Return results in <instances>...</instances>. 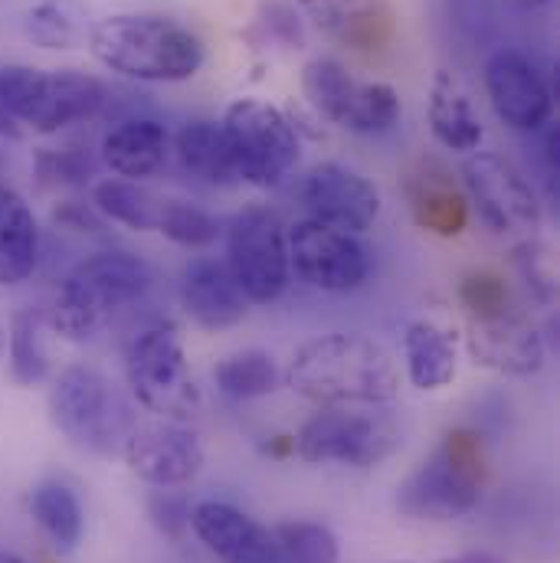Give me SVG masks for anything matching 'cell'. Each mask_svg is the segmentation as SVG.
<instances>
[{"instance_id": "1", "label": "cell", "mask_w": 560, "mask_h": 563, "mask_svg": "<svg viewBox=\"0 0 560 563\" xmlns=\"http://www.w3.org/2000/svg\"><path fill=\"white\" fill-rule=\"evenodd\" d=\"M282 384L318 407H387L400 394V371L374 338L331 331L292 351Z\"/></svg>"}, {"instance_id": "2", "label": "cell", "mask_w": 560, "mask_h": 563, "mask_svg": "<svg viewBox=\"0 0 560 563\" xmlns=\"http://www.w3.org/2000/svg\"><path fill=\"white\" fill-rule=\"evenodd\" d=\"M89 53L109 73L135 82H187L200 73L204 40L157 13H112L89 26Z\"/></svg>"}, {"instance_id": "3", "label": "cell", "mask_w": 560, "mask_h": 563, "mask_svg": "<svg viewBox=\"0 0 560 563\" xmlns=\"http://www.w3.org/2000/svg\"><path fill=\"white\" fill-rule=\"evenodd\" d=\"M154 282L151 266L129 250H106L79 260L53 291L46 324L63 341L83 344L102 334Z\"/></svg>"}, {"instance_id": "4", "label": "cell", "mask_w": 560, "mask_h": 563, "mask_svg": "<svg viewBox=\"0 0 560 563\" xmlns=\"http://www.w3.org/2000/svg\"><path fill=\"white\" fill-rule=\"evenodd\" d=\"M109 102L106 82L79 69H36L23 63L0 66V106L36 135H56L96 119Z\"/></svg>"}, {"instance_id": "5", "label": "cell", "mask_w": 560, "mask_h": 563, "mask_svg": "<svg viewBox=\"0 0 560 563\" xmlns=\"http://www.w3.org/2000/svg\"><path fill=\"white\" fill-rule=\"evenodd\" d=\"M125 384L132 400L157 420L190 422L204 404L184 338L171 321H151L129 334Z\"/></svg>"}, {"instance_id": "6", "label": "cell", "mask_w": 560, "mask_h": 563, "mask_svg": "<svg viewBox=\"0 0 560 563\" xmlns=\"http://www.w3.org/2000/svg\"><path fill=\"white\" fill-rule=\"evenodd\" d=\"M50 413L56 429L92 455H119L132 426V400L96 367L69 364L50 390Z\"/></svg>"}, {"instance_id": "7", "label": "cell", "mask_w": 560, "mask_h": 563, "mask_svg": "<svg viewBox=\"0 0 560 563\" xmlns=\"http://www.w3.org/2000/svg\"><path fill=\"white\" fill-rule=\"evenodd\" d=\"M482 501V445L475 432L455 429L400 485L397 508L417 521H455Z\"/></svg>"}, {"instance_id": "8", "label": "cell", "mask_w": 560, "mask_h": 563, "mask_svg": "<svg viewBox=\"0 0 560 563\" xmlns=\"http://www.w3.org/2000/svg\"><path fill=\"white\" fill-rule=\"evenodd\" d=\"M292 449L308 465L377 468L400 449V422L384 407H318L295 432Z\"/></svg>"}, {"instance_id": "9", "label": "cell", "mask_w": 560, "mask_h": 563, "mask_svg": "<svg viewBox=\"0 0 560 563\" xmlns=\"http://www.w3.org/2000/svg\"><path fill=\"white\" fill-rule=\"evenodd\" d=\"M223 135L230 141L240 184L273 190L288 180L301 157L298 125L263 99H237L223 112Z\"/></svg>"}, {"instance_id": "10", "label": "cell", "mask_w": 560, "mask_h": 563, "mask_svg": "<svg viewBox=\"0 0 560 563\" xmlns=\"http://www.w3.org/2000/svg\"><path fill=\"white\" fill-rule=\"evenodd\" d=\"M301 92L321 119L354 135H387L404 119V102L394 86L364 82L331 56L305 63Z\"/></svg>"}, {"instance_id": "11", "label": "cell", "mask_w": 560, "mask_h": 563, "mask_svg": "<svg viewBox=\"0 0 560 563\" xmlns=\"http://www.w3.org/2000/svg\"><path fill=\"white\" fill-rule=\"evenodd\" d=\"M462 194L495 236L531 240L545 210L531 180L495 151H472L462 164Z\"/></svg>"}, {"instance_id": "12", "label": "cell", "mask_w": 560, "mask_h": 563, "mask_svg": "<svg viewBox=\"0 0 560 563\" xmlns=\"http://www.w3.org/2000/svg\"><path fill=\"white\" fill-rule=\"evenodd\" d=\"M250 305H276L292 285L285 223L276 210L243 207L227 227V263Z\"/></svg>"}, {"instance_id": "13", "label": "cell", "mask_w": 560, "mask_h": 563, "mask_svg": "<svg viewBox=\"0 0 560 563\" xmlns=\"http://www.w3.org/2000/svg\"><path fill=\"white\" fill-rule=\"evenodd\" d=\"M285 243L292 273L315 291L351 295L371 279V253L354 233L301 217L285 227Z\"/></svg>"}, {"instance_id": "14", "label": "cell", "mask_w": 560, "mask_h": 563, "mask_svg": "<svg viewBox=\"0 0 560 563\" xmlns=\"http://www.w3.org/2000/svg\"><path fill=\"white\" fill-rule=\"evenodd\" d=\"M465 351L472 364L502 377H535L545 367L548 344L541 328L531 321L515 298L465 314Z\"/></svg>"}, {"instance_id": "15", "label": "cell", "mask_w": 560, "mask_h": 563, "mask_svg": "<svg viewBox=\"0 0 560 563\" xmlns=\"http://www.w3.org/2000/svg\"><path fill=\"white\" fill-rule=\"evenodd\" d=\"M298 203L305 207L308 220H318L325 227L364 236L374 230L384 210V197L371 177H364L354 167L325 161L301 174L298 180Z\"/></svg>"}, {"instance_id": "16", "label": "cell", "mask_w": 560, "mask_h": 563, "mask_svg": "<svg viewBox=\"0 0 560 563\" xmlns=\"http://www.w3.org/2000/svg\"><path fill=\"white\" fill-rule=\"evenodd\" d=\"M485 92L492 112L512 132L531 135L548 129L554 119V89L548 76L515 46H502L485 59Z\"/></svg>"}, {"instance_id": "17", "label": "cell", "mask_w": 560, "mask_h": 563, "mask_svg": "<svg viewBox=\"0 0 560 563\" xmlns=\"http://www.w3.org/2000/svg\"><path fill=\"white\" fill-rule=\"evenodd\" d=\"M122 455L144 485L184 488L204 468V442L187 422L147 420L135 422Z\"/></svg>"}, {"instance_id": "18", "label": "cell", "mask_w": 560, "mask_h": 563, "mask_svg": "<svg viewBox=\"0 0 560 563\" xmlns=\"http://www.w3.org/2000/svg\"><path fill=\"white\" fill-rule=\"evenodd\" d=\"M190 531L223 563H282L276 534L227 501H200L190 508Z\"/></svg>"}, {"instance_id": "19", "label": "cell", "mask_w": 560, "mask_h": 563, "mask_svg": "<svg viewBox=\"0 0 560 563\" xmlns=\"http://www.w3.org/2000/svg\"><path fill=\"white\" fill-rule=\"evenodd\" d=\"M180 308L204 331H230L246 321L250 301L217 260H190L180 273Z\"/></svg>"}, {"instance_id": "20", "label": "cell", "mask_w": 560, "mask_h": 563, "mask_svg": "<svg viewBox=\"0 0 560 563\" xmlns=\"http://www.w3.org/2000/svg\"><path fill=\"white\" fill-rule=\"evenodd\" d=\"M426 122H429L436 144L452 154H472L485 141V125H482L465 86L449 69H436V76L429 82Z\"/></svg>"}, {"instance_id": "21", "label": "cell", "mask_w": 560, "mask_h": 563, "mask_svg": "<svg viewBox=\"0 0 560 563\" xmlns=\"http://www.w3.org/2000/svg\"><path fill=\"white\" fill-rule=\"evenodd\" d=\"M404 367L407 380L422 394L449 387L459 371V334L432 318L410 321L404 328Z\"/></svg>"}, {"instance_id": "22", "label": "cell", "mask_w": 560, "mask_h": 563, "mask_svg": "<svg viewBox=\"0 0 560 563\" xmlns=\"http://www.w3.org/2000/svg\"><path fill=\"white\" fill-rule=\"evenodd\" d=\"M43 253L40 220L23 194L0 180V285H23L36 273Z\"/></svg>"}, {"instance_id": "23", "label": "cell", "mask_w": 560, "mask_h": 563, "mask_svg": "<svg viewBox=\"0 0 560 563\" xmlns=\"http://www.w3.org/2000/svg\"><path fill=\"white\" fill-rule=\"evenodd\" d=\"M171 157V132L154 119L119 122L102 139V164L122 180H147Z\"/></svg>"}, {"instance_id": "24", "label": "cell", "mask_w": 560, "mask_h": 563, "mask_svg": "<svg viewBox=\"0 0 560 563\" xmlns=\"http://www.w3.org/2000/svg\"><path fill=\"white\" fill-rule=\"evenodd\" d=\"M298 3L328 36L354 49H381L391 36L387 0H298Z\"/></svg>"}, {"instance_id": "25", "label": "cell", "mask_w": 560, "mask_h": 563, "mask_svg": "<svg viewBox=\"0 0 560 563\" xmlns=\"http://www.w3.org/2000/svg\"><path fill=\"white\" fill-rule=\"evenodd\" d=\"M407 197H410V213L417 227L432 236L452 240L469 223V200L442 167H426L420 174H414L407 184Z\"/></svg>"}, {"instance_id": "26", "label": "cell", "mask_w": 560, "mask_h": 563, "mask_svg": "<svg viewBox=\"0 0 560 563\" xmlns=\"http://www.w3.org/2000/svg\"><path fill=\"white\" fill-rule=\"evenodd\" d=\"M171 151L177 154V161H180V167L187 174H194L197 180H204L210 187L240 184L230 141H227L223 129L217 122H190V125H184L171 139Z\"/></svg>"}, {"instance_id": "27", "label": "cell", "mask_w": 560, "mask_h": 563, "mask_svg": "<svg viewBox=\"0 0 560 563\" xmlns=\"http://www.w3.org/2000/svg\"><path fill=\"white\" fill-rule=\"evenodd\" d=\"M30 515L40 525V531L59 548V551H76L86 531L83 518V501L66 482H40L30 492Z\"/></svg>"}, {"instance_id": "28", "label": "cell", "mask_w": 560, "mask_h": 563, "mask_svg": "<svg viewBox=\"0 0 560 563\" xmlns=\"http://www.w3.org/2000/svg\"><path fill=\"white\" fill-rule=\"evenodd\" d=\"M213 384L223 397L246 404V400H263L276 394L282 384V371L270 351L250 347V351H237L223 357L213 367Z\"/></svg>"}, {"instance_id": "29", "label": "cell", "mask_w": 560, "mask_h": 563, "mask_svg": "<svg viewBox=\"0 0 560 563\" xmlns=\"http://www.w3.org/2000/svg\"><path fill=\"white\" fill-rule=\"evenodd\" d=\"M89 10L83 0H40L30 7L23 30L40 49H76L89 36Z\"/></svg>"}, {"instance_id": "30", "label": "cell", "mask_w": 560, "mask_h": 563, "mask_svg": "<svg viewBox=\"0 0 560 563\" xmlns=\"http://www.w3.org/2000/svg\"><path fill=\"white\" fill-rule=\"evenodd\" d=\"M106 223H119L132 233H154L157 230V210L161 200L147 194L135 180L122 177H106L92 184V200H89Z\"/></svg>"}, {"instance_id": "31", "label": "cell", "mask_w": 560, "mask_h": 563, "mask_svg": "<svg viewBox=\"0 0 560 563\" xmlns=\"http://www.w3.org/2000/svg\"><path fill=\"white\" fill-rule=\"evenodd\" d=\"M46 318L40 311H20L7 324V361L10 377L20 387H33L50 377V351L43 341Z\"/></svg>"}, {"instance_id": "32", "label": "cell", "mask_w": 560, "mask_h": 563, "mask_svg": "<svg viewBox=\"0 0 560 563\" xmlns=\"http://www.w3.org/2000/svg\"><path fill=\"white\" fill-rule=\"evenodd\" d=\"M154 233H161L164 240H171L180 250H210L223 230H220L217 217L207 213L204 207L180 200V197H171V200H161Z\"/></svg>"}, {"instance_id": "33", "label": "cell", "mask_w": 560, "mask_h": 563, "mask_svg": "<svg viewBox=\"0 0 560 563\" xmlns=\"http://www.w3.org/2000/svg\"><path fill=\"white\" fill-rule=\"evenodd\" d=\"M282 563H338V538L318 521H285L276 531Z\"/></svg>"}, {"instance_id": "34", "label": "cell", "mask_w": 560, "mask_h": 563, "mask_svg": "<svg viewBox=\"0 0 560 563\" xmlns=\"http://www.w3.org/2000/svg\"><path fill=\"white\" fill-rule=\"evenodd\" d=\"M33 174L43 187H83L96 177V161L79 147H36Z\"/></svg>"}, {"instance_id": "35", "label": "cell", "mask_w": 560, "mask_h": 563, "mask_svg": "<svg viewBox=\"0 0 560 563\" xmlns=\"http://www.w3.org/2000/svg\"><path fill=\"white\" fill-rule=\"evenodd\" d=\"M515 273H518V279L525 282V288L531 291L535 301H541V305L554 301V295H558L554 260H551V250L538 236L521 240L515 246Z\"/></svg>"}, {"instance_id": "36", "label": "cell", "mask_w": 560, "mask_h": 563, "mask_svg": "<svg viewBox=\"0 0 560 563\" xmlns=\"http://www.w3.org/2000/svg\"><path fill=\"white\" fill-rule=\"evenodd\" d=\"M147 505H151V518H154V525H157L171 541H177V538L190 528V505H187L180 495H174L171 488L154 492Z\"/></svg>"}, {"instance_id": "37", "label": "cell", "mask_w": 560, "mask_h": 563, "mask_svg": "<svg viewBox=\"0 0 560 563\" xmlns=\"http://www.w3.org/2000/svg\"><path fill=\"white\" fill-rule=\"evenodd\" d=\"M53 223L69 233H106V227H109L92 203H79V200H63L53 210Z\"/></svg>"}, {"instance_id": "38", "label": "cell", "mask_w": 560, "mask_h": 563, "mask_svg": "<svg viewBox=\"0 0 560 563\" xmlns=\"http://www.w3.org/2000/svg\"><path fill=\"white\" fill-rule=\"evenodd\" d=\"M263 13H266V20H263V23H266V30H270V33H276L282 43H288V46H295V49L305 43L301 23H298V16L292 13V7H285V3H270Z\"/></svg>"}, {"instance_id": "39", "label": "cell", "mask_w": 560, "mask_h": 563, "mask_svg": "<svg viewBox=\"0 0 560 563\" xmlns=\"http://www.w3.org/2000/svg\"><path fill=\"white\" fill-rule=\"evenodd\" d=\"M439 563H505L498 554L492 551H469V554H459V558H446Z\"/></svg>"}, {"instance_id": "40", "label": "cell", "mask_w": 560, "mask_h": 563, "mask_svg": "<svg viewBox=\"0 0 560 563\" xmlns=\"http://www.w3.org/2000/svg\"><path fill=\"white\" fill-rule=\"evenodd\" d=\"M515 13H541V10H548L554 0H505Z\"/></svg>"}, {"instance_id": "41", "label": "cell", "mask_w": 560, "mask_h": 563, "mask_svg": "<svg viewBox=\"0 0 560 563\" xmlns=\"http://www.w3.org/2000/svg\"><path fill=\"white\" fill-rule=\"evenodd\" d=\"M0 135L3 139H20V125L3 112V106H0Z\"/></svg>"}, {"instance_id": "42", "label": "cell", "mask_w": 560, "mask_h": 563, "mask_svg": "<svg viewBox=\"0 0 560 563\" xmlns=\"http://www.w3.org/2000/svg\"><path fill=\"white\" fill-rule=\"evenodd\" d=\"M0 563H26V561H23L20 554H13L10 548H3V544H0Z\"/></svg>"}, {"instance_id": "43", "label": "cell", "mask_w": 560, "mask_h": 563, "mask_svg": "<svg viewBox=\"0 0 560 563\" xmlns=\"http://www.w3.org/2000/svg\"><path fill=\"white\" fill-rule=\"evenodd\" d=\"M7 357V324H3V318H0V361Z\"/></svg>"}]
</instances>
